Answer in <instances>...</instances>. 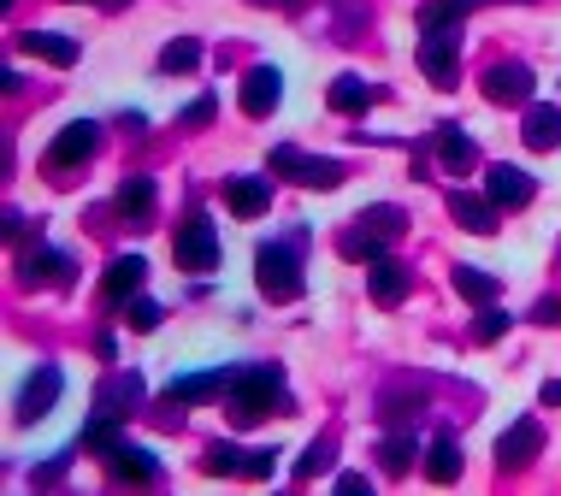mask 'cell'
I'll list each match as a JSON object with an SVG mask.
<instances>
[{"label":"cell","instance_id":"1","mask_svg":"<svg viewBox=\"0 0 561 496\" xmlns=\"http://www.w3.org/2000/svg\"><path fill=\"white\" fill-rule=\"evenodd\" d=\"M225 402H231L237 426H254V419H266L272 408H296V402L284 396V372L278 367H237L231 384H225Z\"/></svg>","mask_w":561,"mask_h":496},{"label":"cell","instance_id":"2","mask_svg":"<svg viewBox=\"0 0 561 496\" xmlns=\"http://www.w3.org/2000/svg\"><path fill=\"white\" fill-rule=\"evenodd\" d=\"M254 284H261L266 302H296L301 296V261L290 243H261L254 254Z\"/></svg>","mask_w":561,"mask_h":496},{"label":"cell","instance_id":"3","mask_svg":"<svg viewBox=\"0 0 561 496\" xmlns=\"http://www.w3.org/2000/svg\"><path fill=\"white\" fill-rule=\"evenodd\" d=\"M172 261L184 266V273H214L219 266V231H214V219L207 214H190L184 224H178V237H172Z\"/></svg>","mask_w":561,"mask_h":496},{"label":"cell","instance_id":"4","mask_svg":"<svg viewBox=\"0 0 561 496\" xmlns=\"http://www.w3.org/2000/svg\"><path fill=\"white\" fill-rule=\"evenodd\" d=\"M272 172L278 177H290V184H301V189H337L343 184V160H325V154H301V148H272Z\"/></svg>","mask_w":561,"mask_h":496},{"label":"cell","instance_id":"5","mask_svg":"<svg viewBox=\"0 0 561 496\" xmlns=\"http://www.w3.org/2000/svg\"><path fill=\"white\" fill-rule=\"evenodd\" d=\"M420 71H426L437 89L455 83V71H461V24H449V30H420Z\"/></svg>","mask_w":561,"mask_h":496},{"label":"cell","instance_id":"6","mask_svg":"<svg viewBox=\"0 0 561 496\" xmlns=\"http://www.w3.org/2000/svg\"><path fill=\"white\" fill-rule=\"evenodd\" d=\"M207 473H225V478H272L278 473V455L272 449H237V443H214L202 455Z\"/></svg>","mask_w":561,"mask_h":496},{"label":"cell","instance_id":"7","mask_svg":"<svg viewBox=\"0 0 561 496\" xmlns=\"http://www.w3.org/2000/svg\"><path fill=\"white\" fill-rule=\"evenodd\" d=\"M533 66H520V59H496L491 71H484V101H491V107H526V101H533Z\"/></svg>","mask_w":561,"mask_h":496},{"label":"cell","instance_id":"8","mask_svg":"<svg viewBox=\"0 0 561 496\" xmlns=\"http://www.w3.org/2000/svg\"><path fill=\"white\" fill-rule=\"evenodd\" d=\"M95 148H101V125L95 118H71V125L48 142V165L54 172H71V165H83Z\"/></svg>","mask_w":561,"mask_h":496},{"label":"cell","instance_id":"9","mask_svg":"<svg viewBox=\"0 0 561 496\" xmlns=\"http://www.w3.org/2000/svg\"><path fill=\"white\" fill-rule=\"evenodd\" d=\"M538 449H543V426H538V419H514L503 438H496V468L520 473V468H533V461H538Z\"/></svg>","mask_w":561,"mask_h":496},{"label":"cell","instance_id":"10","mask_svg":"<svg viewBox=\"0 0 561 496\" xmlns=\"http://www.w3.org/2000/svg\"><path fill=\"white\" fill-rule=\"evenodd\" d=\"M242 113L249 118H266V113H278V101H284V78H278V66H249L242 71Z\"/></svg>","mask_w":561,"mask_h":496},{"label":"cell","instance_id":"11","mask_svg":"<svg viewBox=\"0 0 561 496\" xmlns=\"http://www.w3.org/2000/svg\"><path fill=\"white\" fill-rule=\"evenodd\" d=\"M484 195H491L496 207H508V214H520V207H533L538 184L520 172V165H491V172H484Z\"/></svg>","mask_w":561,"mask_h":496},{"label":"cell","instance_id":"12","mask_svg":"<svg viewBox=\"0 0 561 496\" xmlns=\"http://www.w3.org/2000/svg\"><path fill=\"white\" fill-rule=\"evenodd\" d=\"M59 384H66V379H59V367H36V372H30L24 390H19V408H12V414H19V426H30V419H42L54 408Z\"/></svg>","mask_w":561,"mask_h":496},{"label":"cell","instance_id":"13","mask_svg":"<svg viewBox=\"0 0 561 496\" xmlns=\"http://www.w3.org/2000/svg\"><path fill=\"white\" fill-rule=\"evenodd\" d=\"M520 137H526L533 154H556V148H561V107H550V101H526Z\"/></svg>","mask_w":561,"mask_h":496},{"label":"cell","instance_id":"14","mask_svg":"<svg viewBox=\"0 0 561 496\" xmlns=\"http://www.w3.org/2000/svg\"><path fill=\"white\" fill-rule=\"evenodd\" d=\"M496 214H503V207H496L491 195L449 189V219L461 224V231H473V237H491V231H496Z\"/></svg>","mask_w":561,"mask_h":496},{"label":"cell","instance_id":"15","mask_svg":"<svg viewBox=\"0 0 561 496\" xmlns=\"http://www.w3.org/2000/svg\"><path fill=\"white\" fill-rule=\"evenodd\" d=\"M142 278H148L142 254H118V261L107 266V278H101V296H107L113 308H125L130 296H142Z\"/></svg>","mask_w":561,"mask_h":496},{"label":"cell","instance_id":"16","mask_svg":"<svg viewBox=\"0 0 561 496\" xmlns=\"http://www.w3.org/2000/svg\"><path fill=\"white\" fill-rule=\"evenodd\" d=\"M408 266L402 261H390V254H378V261L367 266V290H373V302L378 308H402V296H408Z\"/></svg>","mask_w":561,"mask_h":496},{"label":"cell","instance_id":"17","mask_svg":"<svg viewBox=\"0 0 561 496\" xmlns=\"http://www.w3.org/2000/svg\"><path fill=\"white\" fill-rule=\"evenodd\" d=\"M71 254H59V249H48V243H36V249H24V266H19V278L24 284H71Z\"/></svg>","mask_w":561,"mask_h":496},{"label":"cell","instance_id":"18","mask_svg":"<svg viewBox=\"0 0 561 496\" xmlns=\"http://www.w3.org/2000/svg\"><path fill=\"white\" fill-rule=\"evenodd\" d=\"M101 461H107V468H113L118 478H130V485H154V478H160V461L148 455V449H136L130 438H118Z\"/></svg>","mask_w":561,"mask_h":496},{"label":"cell","instance_id":"19","mask_svg":"<svg viewBox=\"0 0 561 496\" xmlns=\"http://www.w3.org/2000/svg\"><path fill=\"white\" fill-rule=\"evenodd\" d=\"M19 48H24V54H36V59H48V66H59V71L83 59V48H78L71 36H59V30H24Z\"/></svg>","mask_w":561,"mask_h":496},{"label":"cell","instance_id":"20","mask_svg":"<svg viewBox=\"0 0 561 496\" xmlns=\"http://www.w3.org/2000/svg\"><path fill=\"white\" fill-rule=\"evenodd\" d=\"M225 207H231L237 219H261L272 207V184L266 177H231V184H225Z\"/></svg>","mask_w":561,"mask_h":496},{"label":"cell","instance_id":"21","mask_svg":"<svg viewBox=\"0 0 561 496\" xmlns=\"http://www.w3.org/2000/svg\"><path fill=\"white\" fill-rule=\"evenodd\" d=\"M437 160H444V172L467 177V172L479 165V142L467 137L461 125H444V130H437Z\"/></svg>","mask_w":561,"mask_h":496},{"label":"cell","instance_id":"22","mask_svg":"<svg viewBox=\"0 0 561 496\" xmlns=\"http://www.w3.org/2000/svg\"><path fill=\"white\" fill-rule=\"evenodd\" d=\"M136 402H142V379H136V372H113V379H101V390H95V414H130Z\"/></svg>","mask_w":561,"mask_h":496},{"label":"cell","instance_id":"23","mask_svg":"<svg viewBox=\"0 0 561 496\" xmlns=\"http://www.w3.org/2000/svg\"><path fill=\"white\" fill-rule=\"evenodd\" d=\"M426 478L432 485H455V478H461V443H455L449 431L426 443Z\"/></svg>","mask_w":561,"mask_h":496},{"label":"cell","instance_id":"24","mask_svg":"<svg viewBox=\"0 0 561 496\" xmlns=\"http://www.w3.org/2000/svg\"><path fill=\"white\" fill-rule=\"evenodd\" d=\"M113 207L125 219H154V177H125V184H118V195H113Z\"/></svg>","mask_w":561,"mask_h":496},{"label":"cell","instance_id":"25","mask_svg":"<svg viewBox=\"0 0 561 496\" xmlns=\"http://www.w3.org/2000/svg\"><path fill=\"white\" fill-rule=\"evenodd\" d=\"M449 284H455V296H467L473 308H491L496 296H503V284H496L491 273H479V266H455Z\"/></svg>","mask_w":561,"mask_h":496},{"label":"cell","instance_id":"26","mask_svg":"<svg viewBox=\"0 0 561 496\" xmlns=\"http://www.w3.org/2000/svg\"><path fill=\"white\" fill-rule=\"evenodd\" d=\"M355 224H360V231H373V237H378V243H385V249H390V243H397V237L408 231V214H402V207H397V201H378V207H367V214H360Z\"/></svg>","mask_w":561,"mask_h":496},{"label":"cell","instance_id":"27","mask_svg":"<svg viewBox=\"0 0 561 496\" xmlns=\"http://www.w3.org/2000/svg\"><path fill=\"white\" fill-rule=\"evenodd\" d=\"M231 372H190V379H172L165 402H207V396H225Z\"/></svg>","mask_w":561,"mask_h":496},{"label":"cell","instance_id":"28","mask_svg":"<svg viewBox=\"0 0 561 496\" xmlns=\"http://www.w3.org/2000/svg\"><path fill=\"white\" fill-rule=\"evenodd\" d=\"M414 455H420V443H414V431H390L385 443H378V468H385L390 478H402L408 468H414Z\"/></svg>","mask_w":561,"mask_h":496},{"label":"cell","instance_id":"29","mask_svg":"<svg viewBox=\"0 0 561 496\" xmlns=\"http://www.w3.org/2000/svg\"><path fill=\"white\" fill-rule=\"evenodd\" d=\"M202 66V42L195 36H178V42H165L160 48V71L165 78H184V71H195Z\"/></svg>","mask_w":561,"mask_h":496},{"label":"cell","instance_id":"30","mask_svg":"<svg viewBox=\"0 0 561 496\" xmlns=\"http://www.w3.org/2000/svg\"><path fill=\"white\" fill-rule=\"evenodd\" d=\"M331 107H337V113H367V107H373V89H367V78L343 71V78L331 83Z\"/></svg>","mask_w":561,"mask_h":496},{"label":"cell","instance_id":"31","mask_svg":"<svg viewBox=\"0 0 561 496\" xmlns=\"http://www.w3.org/2000/svg\"><path fill=\"white\" fill-rule=\"evenodd\" d=\"M473 7L479 0H432V7L420 12V30H449V24H461Z\"/></svg>","mask_w":561,"mask_h":496},{"label":"cell","instance_id":"32","mask_svg":"<svg viewBox=\"0 0 561 496\" xmlns=\"http://www.w3.org/2000/svg\"><path fill=\"white\" fill-rule=\"evenodd\" d=\"M331 461H337V438H313L308 449H301V461H296V478H313V473H325Z\"/></svg>","mask_w":561,"mask_h":496},{"label":"cell","instance_id":"33","mask_svg":"<svg viewBox=\"0 0 561 496\" xmlns=\"http://www.w3.org/2000/svg\"><path fill=\"white\" fill-rule=\"evenodd\" d=\"M125 320H130V331H154L160 325V302H154V296H130Z\"/></svg>","mask_w":561,"mask_h":496},{"label":"cell","instance_id":"34","mask_svg":"<svg viewBox=\"0 0 561 496\" xmlns=\"http://www.w3.org/2000/svg\"><path fill=\"white\" fill-rule=\"evenodd\" d=\"M503 331H508V313H503V308H496V302L479 308V320H473V337H479V343H496Z\"/></svg>","mask_w":561,"mask_h":496},{"label":"cell","instance_id":"35","mask_svg":"<svg viewBox=\"0 0 561 496\" xmlns=\"http://www.w3.org/2000/svg\"><path fill=\"white\" fill-rule=\"evenodd\" d=\"M214 113H219V101H214V95H202V101H195V107L184 113V125L202 130V125H214Z\"/></svg>","mask_w":561,"mask_h":496},{"label":"cell","instance_id":"36","mask_svg":"<svg viewBox=\"0 0 561 496\" xmlns=\"http://www.w3.org/2000/svg\"><path fill=\"white\" fill-rule=\"evenodd\" d=\"M533 320H538V325H561V296H538Z\"/></svg>","mask_w":561,"mask_h":496},{"label":"cell","instance_id":"37","mask_svg":"<svg viewBox=\"0 0 561 496\" xmlns=\"http://www.w3.org/2000/svg\"><path fill=\"white\" fill-rule=\"evenodd\" d=\"M337 491L343 496H360V491H373V485H367V473H337Z\"/></svg>","mask_w":561,"mask_h":496},{"label":"cell","instance_id":"38","mask_svg":"<svg viewBox=\"0 0 561 496\" xmlns=\"http://www.w3.org/2000/svg\"><path fill=\"white\" fill-rule=\"evenodd\" d=\"M538 402H550V408H561V379L543 384V390H538Z\"/></svg>","mask_w":561,"mask_h":496},{"label":"cell","instance_id":"39","mask_svg":"<svg viewBox=\"0 0 561 496\" xmlns=\"http://www.w3.org/2000/svg\"><path fill=\"white\" fill-rule=\"evenodd\" d=\"M254 7H284V12H296L301 0H254Z\"/></svg>","mask_w":561,"mask_h":496},{"label":"cell","instance_id":"40","mask_svg":"<svg viewBox=\"0 0 561 496\" xmlns=\"http://www.w3.org/2000/svg\"><path fill=\"white\" fill-rule=\"evenodd\" d=\"M89 7H113V0H89Z\"/></svg>","mask_w":561,"mask_h":496}]
</instances>
